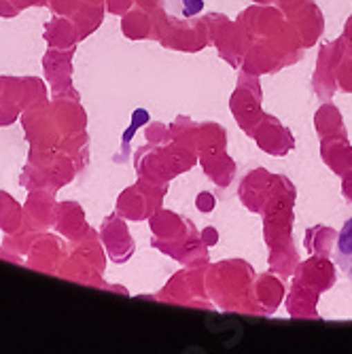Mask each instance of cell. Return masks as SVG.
<instances>
[{
  "label": "cell",
  "instance_id": "1",
  "mask_svg": "<svg viewBox=\"0 0 352 354\" xmlns=\"http://www.w3.org/2000/svg\"><path fill=\"white\" fill-rule=\"evenodd\" d=\"M335 257H337V266L342 268V272L352 282V216L344 223V227L340 232Z\"/></svg>",
  "mask_w": 352,
  "mask_h": 354
}]
</instances>
